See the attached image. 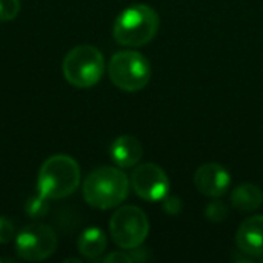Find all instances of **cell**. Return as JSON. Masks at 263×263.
Returning <instances> with one entry per match:
<instances>
[{
  "label": "cell",
  "mask_w": 263,
  "mask_h": 263,
  "mask_svg": "<svg viewBox=\"0 0 263 263\" xmlns=\"http://www.w3.org/2000/svg\"><path fill=\"white\" fill-rule=\"evenodd\" d=\"M129 179L116 166H100L91 171L83 182L85 202L97 210L119 206L129 193Z\"/></svg>",
  "instance_id": "1"
},
{
  "label": "cell",
  "mask_w": 263,
  "mask_h": 263,
  "mask_svg": "<svg viewBox=\"0 0 263 263\" xmlns=\"http://www.w3.org/2000/svg\"><path fill=\"white\" fill-rule=\"evenodd\" d=\"M160 26L157 11L145 3H136L123 9L112 28V35L119 45L143 46L149 43Z\"/></svg>",
  "instance_id": "2"
},
{
  "label": "cell",
  "mask_w": 263,
  "mask_h": 263,
  "mask_svg": "<svg viewBox=\"0 0 263 263\" xmlns=\"http://www.w3.org/2000/svg\"><path fill=\"white\" fill-rule=\"evenodd\" d=\"M80 177V166L71 156L55 154L42 163L37 176V190L49 200L65 199L79 188Z\"/></svg>",
  "instance_id": "3"
},
{
  "label": "cell",
  "mask_w": 263,
  "mask_h": 263,
  "mask_svg": "<svg viewBox=\"0 0 263 263\" xmlns=\"http://www.w3.org/2000/svg\"><path fill=\"white\" fill-rule=\"evenodd\" d=\"M62 71L69 85L76 88H91L103 77L105 57L92 45H79L65 55Z\"/></svg>",
  "instance_id": "4"
},
{
  "label": "cell",
  "mask_w": 263,
  "mask_h": 263,
  "mask_svg": "<svg viewBox=\"0 0 263 263\" xmlns=\"http://www.w3.org/2000/svg\"><path fill=\"white\" fill-rule=\"evenodd\" d=\"M108 74L119 89L137 92L149 83L151 65L148 59L137 51H119L109 60Z\"/></svg>",
  "instance_id": "5"
},
{
  "label": "cell",
  "mask_w": 263,
  "mask_h": 263,
  "mask_svg": "<svg viewBox=\"0 0 263 263\" xmlns=\"http://www.w3.org/2000/svg\"><path fill=\"white\" fill-rule=\"evenodd\" d=\"M109 234L114 243L122 250H134L148 237L149 220L139 206H122L109 219Z\"/></svg>",
  "instance_id": "6"
},
{
  "label": "cell",
  "mask_w": 263,
  "mask_h": 263,
  "mask_svg": "<svg viewBox=\"0 0 263 263\" xmlns=\"http://www.w3.org/2000/svg\"><path fill=\"white\" fill-rule=\"evenodd\" d=\"M59 245L57 234L51 227L32 223L25 227L15 237V253L22 260L42 262L51 257Z\"/></svg>",
  "instance_id": "7"
},
{
  "label": "cell",
  "mask_w": 263,
  "mask_h": 263,
  "mask_svg": "<svg viewBox=\"0 0 263 263\" xmlns=\"http://www.w3.org/2000/svg\"><path fill=\"white\" fill-rule=\"evenodd\" d=\"M134 193L146 202H162L170 193V179L156 163L139 165L129 179Z\"/></svg>",
  "instance_id": "8"
},
{
  "label": "cell",
  "mask_w": 263,
  "mask_h": 263,
  "mask_svg": "<svg viewBox=\"0 0 263 263\" xmlns=\"http://www.w3.org/2000/svg\"><path fill=\"white\" fill-rule=\"evenodd\" d=\"M194 185L206 197L219 199L227 194L231 185L230 173L219 163H205L194 174Z\"/></svg>",
  "instance_id": "9"
},
{
  "label": "cell",
  "mask_w": 263,
  "mask_h": 263,
  "mask_svg": "<svg viewBox=\"0 0 263 263\" xmlns=\"http://www.w3.org/2000/svg\"><path fill=\"white\" fill-rule=\"evenodd\" d=\"M239 250L250 257L263 256V216H251L236 233Z\"/></svg>",
  "instance_id": "10"
},
{
  "label": "cell",
  "mask_w": 263,
  "mask_h": 263,
  "mask_svg": "<svg viewBox=\"0 0 263 263\" xmlns=\"http://www.w3.org/2000/svg\"><path fill=\"white\" fill-rule=\"evenodd\" d=\"M112 162L120 168H133L137 165L143 156L142 143L134 136L117 137L109 148Z\"/></svg>",
  "instance_id": "11"
},
{
  "label": "cell",
  "mask_w": 263,
  "mask_h": 263,
  "mask_svg": "<svg viewBox=\"0 0 263 263\" xmlns=\"http://www.w3.org/2000/svg\"><path fill=\"white\" fill-rule=\"evenodd\" d=\"M263 203V193L257 185L242 183L231 193V205L243 213H251L260 208Z\"/></svg>",
  "instance_id": "12"
},
{
  "label": "cell",
  "mask_w": 263,
  "mask_h": 263,
  "mask_svg": "<svg viewBox=\"0 0 263 263\" xmlns=\"http://www.w3.org/2000/svg\"><path fill=\"white\" fill-rule=\"evenodd\" d=\"M106 245H108L106 234L100 228H96V227L86 228L80 234L79 242H77V248H79L80 254L89 260L100 257L105 253Z\"/></svg>",
  "instance_id": "13"
},
{
  "label": "cell",
  "mask_w": 263,
  "mask_h": 263,
  "mask_svg": "<svg viewBox=\"0 0 263 263\" xmlns=\"http://www.w3.org/2000/svg\"><path fill=\"white\" fill-rule=\"evenodd\" d=\"M48 200L49 199H46L40 193L37 196L29 197L25 203V213L28 214V217L35 219V220L45 217L49 211V202Z\"/></svg>",
  "instance_id": "14"
},
{
  "label": "cell",
  "mask_w": 263,
  "mask_h": 263,
  "mask_svg": "<svg viewBox=\"0 0 263 263\" xmlns=\"http://www.w3.org/2000/svg\"><path fill=\"white\" fill-rule=\"evenodd\" d=\"M205 217L214 223H220L228 217V206L222 200H213L205 206Z\"/></svg>",
  "instance_id": "15"
},
{
  "label": "cell",
  "mask_w": 263,
  "mask_h": 263,
  "mask_svg": "<svg viewBox=\"0 0 263 263\" xmlns=\"http://www.w3.org/2000/svg\"><path fill=\"white\" fill-rule=\"evenodd\" d=\"M20 12V0H0V22H11Z\"/></svg>",
  "instance_id": "16"
},
{
  "label": "cell",
  "mask_w": 263,
  "mask_h": 263,
  "mask_svg": "<svg viewBox=\"0 0 263 263\" xmlns=\"http://www.w3.org/2000/svg\"><path fill=\"white\" fill-rule=\"evenodd\" d=\"M14 239V225L9 219L0 216V245H6Z\"/></svg>",
  "instance_id": "17"
},
{
  "label": "cell",
  "mask_w": 263,
  "mask_h": 263,
  "mask_svg": "<svg viewBox=\"0 0 263 263\" xmlns=\"http://www.w3.org/2000/svg\"><path fill=\"white\" fill-rule=\"evenodd\" d=\"M163 210L170 216H177L182 211V200L179 197H165L163 199Z\"/></svg>",
  "instance_id": "18"
},
{
  "label": "cell",
  "mask_w": 263,
  "mask_h": 263,
  "mask_svg": "<svg viewBox=\"0 0 263 263\" xmlns=\"http://www.w3.org/2000/svg\"><path fill=\"white\" fill-rule=\"evenodd\" d=\"M103 263H131L134 262L131 257V253H123V251H116L103 257Z\"/></svg>",
  "instance_id": "19"
},
{
  "label": "cell",
  "mask_w": 263,
  "mask_h": 263,
  "mask_svg": "<svg viewBox=\"0 0 263 263\" xmlns=\"http://www.w3.org/2000/svg\"><path fill=\"white\" fill-rule=\"evenodd\" d=\"M262 262H263V256H262Z\"/></svg>",
  "instance_id": "20"
}]
</instances>
